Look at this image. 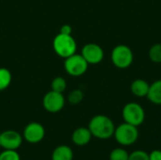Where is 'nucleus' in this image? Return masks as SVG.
I'll list each match as a JSON object with an SVG mask.
<instances>
[{
	"mask_svg": "<svg viewBox=\"0 0 161 160\" xmlns=\"http://www.w3.org/2000/svg\"><path fill=\"white\" fill-rule=\"evenodd\" d=\"M92 135L100 140L111 138L115 132V126L110 118L105 115L94 116L89 124L88 127Z\"/></svg>",
	"mask_w": 161,
	"mask_h": 160,
	"instance_id": "obj_1",
	"label": "nucleus"
},
{
	"mask_svg": "<svg viewBox=\"0 0 161 160\" xmlns=\"http://www.w3.org/2000/svg\"><path fill=\"white\" fill-rule=\"evenodd\" d=\"M53 49L58 57L66 58L75 54L76 41L72 35L58 33L53 40Z\"/></svg>",
	"mask_w": 161,
	"mask_h": 160,
	"instance_id": "obj_2",
	"label": "nucleus"
},
{
	"mask_svg": "<svg viewBox=\"0 0 161 160\" xmlns=\"http://www.w3.org/2000/svg\"><path fill=\"white\" fill-rule=\"evenodd\" d=\"M114 136L118 143L124 146H129L138 141L139 130L137 126L125 123L115 128Z\"/></svg>",
	"mask_w": 161,
	"mask_h": 160,
	"instance_id": "obj_3",
	"label": "nucleus"
},
{
	"mask_svg": "<svg viewBox=\"0 0 161 160\" xmlns=\"http://www.w3.org/2000/svg\"><path fill=\"white\" fill-rule=\"evenodd\" d=\"M88 62L80 54H74L64 60V70L72 76H80L84 74L88 69Z\"/></svg>",
	"mask_w": 161,
	"mask_h": 160,
	"instance_id": "obj_4",
	"label": "nucleus"
},
{
	"mask_svg": "<svg viewBox=\"0 0 161 160\" xmlns=\"http://www.w3.org/2000/svg\"><path fill=\"white\" fill-rule=\"evenodd\" d=\"M123 118L125 123L138 127L144 122L145 113L141 105L137 103H128L123 109Z\"/></svg>",
	"mask_w": 161,
	"mask_h": 160,
	"instance_id": "obj_5",
	"label": "nucleus"
},
{
	"mask_svg": "<svg viewBox=\"0 0 161 160\" xmlns=\"http://www.w3.org/2000/svg\"><path fill=\"white\" fill-rule=\"evenodd\" d=\"M111 59L116 67L120 69L127 68L133 61L132 50L126 45H117L111 53Z\"/></svg>",
	"mask_w": 161,
	"mask_h": 160,
	"instance_id": "obj_6",
	"label": "nucleus"
},
{
	"mask_svg": "<svg viewBox=\"0 0 161 160\" xmlns=\"http://www.w3.org/2000/svg\"><path fill=\"white\" fill-rule=\"evenodd\" d=\"M65 105V98L62 93L54 91H48L42 98L43 108L50 113L59 112Z\"/></svg>",
	"mask_w": 161,
	"mask_h": 160,
	"instance_id": "obj_7",
	"label": "nucleus"
},
{
	"mask_svg": "<svg viewBox=\"0 0 161 160\" xmlns=\"http://www.w3.org/2000/svg\"><path fill=\"white\" fill-rule=\"evenodd\" d=\"M23 142L22 135L14 130H6L0 133V147L4 150H17Z\"/></svg>",
	"mask_w": 161,
	"mask_h": 160,
	"instance_id": "obj_8",
	"label": "nucleus"
},
{
	"mask_svg": "<svg viewBox=\"0 0 161 160\" xmlns=\"http://www.w3.org/2000/svg\"><path fill=\"white\" fill-rule=\"evenodd\" d=\"M44 136H45L44 127L41 124L36 123V122L28 124L25 127L24 133H23V137L25 141L32 144L41 142L43 140Z\"/></svg>",
	"mask_w": 161,
	"mask_h": 160,
	"instance_id": "obj_9",
	"label": "nucleus"
},
{
	"mask_svg": "<svg viewBox=\"0 0 161 160\" xmlns=\"http://www.w3.org/2000/svg\"><path fill=\"white\" fill-rule=\"evenodd\" d=\"M81 55L88 64H98L103 60L104 51L101 46L96 43H88L82 48Z\"/></svg>",
	"mask_w": 161,
	"mask_h": 160,
	"instance_id": "obj_10",
	"label": "nucleus"
},
{
	"mask_svg": "<svg viewBox=\"0 0 161 160\" xmlns=\"http://www.w3.org/2000/svg\"><path fill=\"white\" fill-rule=\"evenodd\" d=\"M92 133L87 127H78L72 134V141L77 146H84L92 140Z\"/></svg>",
	"mask_w": 161,
	"mask_h": 160,
	"instance_id": "obj_11",
	"label": "nucleus"
},
{
	"mask_svg": "<svg viewBox=\"0 0 161 160\" xmlns=\"http://www.w3.org/2000/svg\"><path fill=\"white\" fill-rule=\"evenodd\" d=\"M73 150L67 145H59L52 153V160H73Z\"/></svg>",
	"mask_w": 161,
	"mask_h": 160,
	"instance_id": "obj_12",
	"label": "nucleus"
},
{
	"mask_svg": "<svg viewBox=\"0 0 161 160\" xmlns=\"http://www.w3.org/2000/svg\"><path fill=\"white\" fill-rule=\"evenodd\" d=\"M150 85L142 79H137L135 80L131 85V91L133 94H135L138 97H144L147 96L149 91Z\"/></svg>",
	"mask_w": 161,
	"mask_h": 160,
	"instance_id": "obj_13",
	"label": "nucleus"
},
{
	"mask_svg": "<svg viewBox=\"0 0 161 160\" xmlns=\"http://www.w3.org/2000/svg\"><path fill=\"white\" fill-rule=\"evenodd\" d=\"M147 97L152 103L161 105V80H158L150 85Z\"/></svg>",
	"mask_w": 161,
	"mask_h": 160,
	"instance_id": "obj_14",
	"label": "nucleus"
},
{
	"mask_svg": "<svg viewBox=\"0 0 161 160\" xmlns=\"http://www.w3.org/2000/svg\"><path fill=\"white\" fill-rule=\"evenodd\" d=\"M11 82V74L7 68H0V91L8 88Z\"/></svg>",
	"mask_w": 161,
	"mask_h": 160,
	"instance_id": "obj_15",
	"label": "nucleus"
},
{
	"mask_svg": "<svg viewBox=\"0 0 161 160\" xmlns=\"http://www.w3.org/2000/svg\"><path fill=\"white\" fill-rule=\"evenodd\" d=\"M67 88V83H66V80L61 77V76H57L55 77L52 82H51V89L52 91H57V92H60V93H63V91L66 90Z\"/></svg>",
	"mask_w": 161,
	"mask_h": 160,
	"instance_id": "obj_16",
	"label": "nucleus"
},
{
	"mask_svg": "<svg viewBox=\"0 0 161 160\" xmlns=\"http://www.w3.org/2000/svg\"><path fill=\"white\" fill-rule=\"evenodd\" d=\"M149 57L153 62L160 63L161 62V44L157 43L154 44L149 51Z\"/></svg>",
	"mask_w": 161,
	"mask_h": 160,
	"instance_id": "obj_17",
	"label": "nucleus"
},
{
	"mask_svg": "<svg viewBox=\"0 0 161 160\" xmlns=\"http://www.w3.org/2000/svg\"><path fill=\"white\" fill-rule=\"evenodd\" d=\"M129 154L122 148H116L111 151L109 155V160H128Z\"/></svg>",
	"mask_w": 161,
	"mask_h": 160,
	"instance_id": "obj_18",
	"label": "nucleus"
},
{
	"mask_svg": "<svg viewBox=\"0 0 161 160\" xmlns=\"http://www.w3.org/2000/svg\"><path fill=\"white\" fill-rule=\"evenodd\" d=\"M83 98H84V93L82 92L81 90H74L69 93L68 101L72 105H77L83 100Z\"/></svg>",
	"mask_w": 161,
	"mask_h": 160,
	"instance_id": "obj_19",
	"label": "nucleus"
},
{
	"mask_svg": "<svg viewBox=\"0 0 161 160\" xmlns=\"http://www.w3.org/2000/svg\"><path fill=\"white\" fill-rule=\"evenodd\" d=\"M0 160H21L17 150H4L0 154Z\"/></svg>",
	"mask_w": 161,
	"mask_h": 160,
	"instance_id": "obj_20",
	"label": "nucleus"
},
{
	"mask_svg": "<svg viewBox=\"0 0 161 160\" xmlns=\"http://www.w3.org/2000/svg\"><path fill=\"white\" fill-rule=\"evenodd\" d=\"M128 160H149V154L142 150H137L129 155Z\"/></svg>",
	"mask_w": 161,
	"mask_h": 160,
	"instance_id": "obj_21",
	"label": "nucleus"
},
{
	"mask_svg": "<svg viewBox=\"0 0 161 160\" xmlns=\"http://www.w3.org/2000/svg\"><path fill=\"white\" fill-rule=\"evenodd\" d=\"M59 33L62 34H67V35H72V26L68 24L61 25L60 29H59Z\"/></svg>",
	"mask_w": 161,
	"mask_h": 160,
	"instance_id": "obj_22",
	"label": "nucleus"
},
{
	"mask_svg": "<svg viewBox=\"0 0 161 160\" xmlns=\"http://www.w3.org/2000/svg\"><path fill=\"white\" fill-rule=\"evenodd\" d=\"M149 160H161V151L155 150L149 154Z\"/></svg>",
	"mask_w": 161,
	"mask_h": 160,
	"instance_id": "obj_23",
	"label": "nucleus"
}]
</instances>
